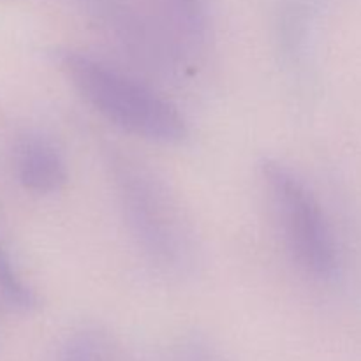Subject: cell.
Masks as SVG:
<instances>
[{"label":"cell","mask_w":361,"mask_h":361,"mask_svg":"<svg viewBox=\"0 0 361 361\" xmlns=\"http://www.w3.org/2000/svg\"><path fill=\"white\" fill-rule=\"evenodd\" d=\"M59 62L81 97L116 127L159 143L185 140L182 113L148 85L80 51H62Z\"/></svg>","instance_id":"obj_1"},{"label":"cell","mask_w":361,"mask_h":361,"mask_svg":"<svg viewBox=\"0 0 361 361\" xmlns=\"http://www.w3.org/2000/svg\"><path fill=\"white\" fill-rule=\"evenodd\" d=\"M106 155L123 217L145 256L162 270L185 268L192 256L190 233L162 180L122 150L109 148Z\"/></svg>","instance_id":"obj_2"},{"label":"cell","mask_w":361,"mask_h":361,"mask_svg":"<svg viewBox=\"0 0 361 361\" xmlns=\"http://www.w3.org/2000/svg\"><path fill=\"white\" fill-rule=\"evenodd\" d=\"M275 214L289 254L310 277H335L338 254L328 219L303 180L282 162L267 159L261 164Z\"/></svg>","instance_id":"obj_3"},{"label":"cell","mask_w":361,"mask_h":361,"mask_svg":"<svg viewBox=\"0 0 361 361\" xmlns=\"http://www.w3.org/2000/svg\"><path fill=\"white\" fill-rule=\"evenodd\" d=\"M20 183L34 194H53L67 180L66 162L55 145L41 136H27L16 147Z\"/></svg>","instance_id":"obj_4"},{"label":"cell","mask_w":361,"mask_h":361,"mask_svg":"<svg viewBox=\"0 0 361 361\" xmlns=\"http://www.w3.org/2000/svg\"><path fill=\"white\" fill-rule=\"evenodd\" d=\"M143 7L189 55L207 42V0H145Z\"/></svg>","instance_id":"obj_5"},{"label":"cell","mask_w":361,"mask_h":361,"mask_svg":"<svg viewBox=\"0 0 361 361\" xmlns=\"http://www.w3.org/2000/svg\"><path fill=\"white\" fill-rule=\"evenodd\" d=\"M0 296H2L4 302L20 310L34 309L35 303H37L34 293L18 277L2 243H0Z\"/></svg>","instance_id":"obj_6"},{"label":"cell","mask_w":361,"mask_h":361,"mask_svg":"<svg viewBox=\"0 0 361 361\" xmlns=\"http://www.w3.org/2000/svg\"><path fill=\"white\" fill-rule=\"evenodd\" d=\"M101 341L94 334H81L67 342L62 361H101Z\"/></svg>","instance_id":"obj_7"}]
</instances>
